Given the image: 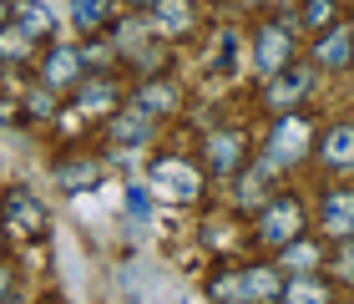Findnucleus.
Wrapping results in <instances>:
<instances>
[{
  "mask_svg": "<svg viewBox=\"0 0 354 304\" xmlns=\"http://www.w3.org/2000/svg\"><path fill=\"white\" fill-rule=\"evenodd\" d=\"M71 97H76L82 111H106V107L122 102V87L111 82V76H82V82L71 87Z\"/></svg>",
  "mask_w": 354,
  "mask_h": 304,
  "instance_id": "obj_12",
  "label": "nucleus"
},
{
  "mask_svg": "<svg viewBox=\"0 0 354 304\" xmlns=\"http://www.w3.org/2000/svg\"><path fill=\"white\" fill-rule=\"evenodd\" d=\"M354 61V36L339 26H329V30H319V41H314V66H324V71H344Z\"/></svg>",
  "mask_w": 354,
  "mask_h": 304,
  "instance_id": "obj_10",
  "label": "nucleus"
},
{
  "mask_svg": "<svg viewBox=\"0 0 354 304\" xmlns=\"http://www.w3.org/2000/svg\"><path fill=\"white\" fill-rule=\"evenodd\" d=\"M6 289H10V269L0 264V294H6Z\"/></svg>",
  "mask_w": 354,
  "mask_h": 304,
  "instance_id": "obj_27",
  "label": "nucleus"
},
{
  "mask_svg": "<svg viewBox=\"0 0 354 304\" xmlns=\"http://www.w3.org/2000/svg\"><path fill=\"white\" fill-rule=\"evenodd\" d=\"M319 264H324V249L309 244V238H294L288 249H279V269H283L288 279H294V274H314Z\"/></svg>",
  "mask_w": 354,
  "mask_h": 304,
  "instance_id": "obj_18",
  "label": "nucleus"
},
{
  "mask_svg": "<svg viewBox=\"0 0 354 304\" xmlns=\"http://www.w3.org/2000/svg\"><path fill=\"white\" fill-rule=\"evenodd\" d=\"M319 163L324 168H354V122H334L319 142Z\"/></svg>",
  "mask_w": 354,
  "mask_h": 304,
  "instance_id": "obj_14",
  "label": "nucleus"
},
{
  "mask_svg": "<svg viewBox=\"0 0 354 304\" xmlns=\"http://www.w3.org/2000/svg\"><path fill=\"white\" fill-rule=\"evenodd\" d=\"M111 142H122V147H147L152 142V117L137 107H122L117 117H111Z\"/></svg>",
  "mask_w": 354,
  "mask_h": 304,
  "instance_id": "obj_13",
  "label": "nucleus"
},
{
  "mask_svg": "<svg viewBox=\"0 0 354 304\" xmlns=\"http://www.w3.org/2000/svg\"><path fill=\"white\" fill-rule=\"evenodd\" d=\"M10 21V0H0V26H6Z\"/></svg>",
  "mask_w": 354,
  "mask_h": 304,
  "instance_id": "obj_29",
  "label": "nucleus"
},
{
  "mask_svg": "<svg viewBox=\"0 0 354 304\" xmlns=\"http://www.w3.org/2000/svg\"><path fill=\"white\" fill-rule=\"evenodd\" d=\"M137 111H147V117H167V111L177 107V91L167 82H147V87H137Z\"/></svg>",
  "mask_w": 354,
  "mask_h": 304,
  "instance_id": "obj_21",
  "label": "nucleus"
},
{
  "mask_svg": "<svg viewBox=\"0 0 354 304\" xmlns=\"http://www.w3.org/2000/svg\"><path fill=\"white\" fill-rule=\"evenodd\" d=\"M111 15V0H71V26L82 30V36H91V30H102Z\"/></svg>",
  "mask_w": 354,
  "mask_h": 304,
  "instance_id": "obj_22",
  "label": "nucleus"
},
{
  "mask_svg": "<svg viewBox=\"0 0 354 304\" xmlns=\"http://www.w3.org/2000/svg\"><path fill=\"white\" fill-rule=\"evenodd\" d=\"M294 238H304V203L294 193H273L259 213V244L263 249H288Z\"/></svg>",
  "mask_w": 354,
  "mask_h": 304,
  "instance_id": "obj_1",
  "label": "nucleus"
},
{
  "mask_svg": "<svg viewBox=\"0 0 354 304\" xmlns=\"http://www.w3.org/2000/svg\"><path fill=\"white\" fill-rule=\"evenodd\" d=\"M349 36H354V26H349Z\"/></svg>",
  "mask_w": 354,
  "mask_h": 304,
  "instance_id": "obj_30",
  "label": "nucleus"
},
{
  "mask_svg": "<svg viewBox=\"0 0 354 304\" xmlns=\"http://www.w3.org/2000/svg\"><path fill=\"white\" fill-rule=\"evenodd\" d=\"M192 21H198V6L192 0H157L152 6V30H162V36H187Z\"/></svg>",
  "mask_w": 354,
  "mask_h": 304,
  "instance_id": "obj_11",
  "label": "nucleus"
},
{
  "mask_svg": "<svg viewBox=\"0 0 354 304\" xmlns=\"http://www.w3.org/2000/svg\"><path fill=\"white\" fill-rule=\"evenodd\" d=\"M309 82H314V66H283V71H273V82H268V107L279 111H294L299 102H304V91H309Z\"/></svg>",
  "mask_w": 354,
  "mask_h": 304,
  "instance_id": "obj_6",
  "label": "nucleus"
},
{
  "mask_svg": "<svg viewBox=\"0 0 354 304\" xmlns=\"http://www.w3.org/2000/svg\"><path fill=\"white\" fill-rule=\"evenodd\" d=\"M82 71H86V61H82V51L76 46H51V56L41 61V82L46 87H76L82 82Z\"/></svg>",
  "mask_w": 354,
  "mask_h": 304,
  "instance_id": "obj_9",
  "label": "nucleus"
},
{
  "mask_svg": "<svg viewBox=\"0 0 354 304\" xmlns=\"http://www.w3.org/2000/svg\"><path fill=\"white\" fill-rule=\"evenodd\" d=\"M207 299H213V304H253V299H248V279H243V269H238V264L218 269L213 284H207Z\"/></svg>",
  "mask_w": 354,
  "mask_h": 304,
  "instance_id": "obj_17",
  "label": "nucleus"
},
{
  "mask_svg": "<svg viewBox=\"0 0 354 304\" xmlns=\"http://www.w3.org/2000/svg\"><path fill=\"white\" fill-rule=\"evenodd\" d=\"M334 274L354 279V238H339V249H334Z\"/></svg>",
  "mask_w": 354,
  "mask_h": 304,
  "instance_id": "obj_26",
  "label": "nucleus"
},
{
  "mask_svg": "<svg viewBox=\"0 0 354 304\" xmlns=\"http://www.w3.org/2000/svg\"><path fill=\"white\" fill-rule=\"evenodd\" d=\"M203 157H207V168H213V172L233 178V172L243 168V157H248V142H243V132H213V137H207V147H203Z\"/></svg>",
  "mask_w": 354,
  "mask_h": 304,
  "instance_id": "obj_7",
  "label": "nucleus"
},
{
  "mask_svg": "<svg viewBox=\"0 0 354 304\" xmlns=\"http://www.w3.org/2000/svg\"><path fill=\"white\" fill-rule=\"evenodd\" d=\"M26 111H30V117H56V97H51V87L30 91V97H26Z\"/></svg>",
  "mask_w": 354,
  "mask_h": 304,
  "instance_id": "obj_25",
  "label": "nucleus"
},
{
  "mask_svg": "<svg viewBox=\"0 0 354 304\" xmlns=\"http://www.w3.org/2000/svg\"><path fill=\"white\" fill-rule=\"evenodd\" d=\"M319 223L334 238H354V188H329L319 203Z\"/></svg>",
  "mask_w": 354,
  "mask_h": 304,
  "instance_id": "obj_8",
  "label": "nucleus"
},
{
  "mask_svg": "<svg viewBox=\"0 0 354 304\" xmlns=\"http://www.w3.org/2000/svg\"><path fill=\"white\" fill-rule=\"evenodd\" d=\"M279 304H334V294H329V284H319L314 274H294V279H283Z\"/></svg>",
  "mask_w": 354,
  "mask_h": 304,
  "instance_id": "obj_19",
  "label": "nucleus"
},
{
  "mask_svg": "<svg viewBox=\"0 0 354 304\" xmlns=\"http://www.w3.org/2000/svg\"><path fill=\"white\" fill-rule=\"evenodd\" d=\"M10 21L26 30V36H36V41H51L56 36V21H51V10L41 6V0H15L10 6Z\"/></svg>",
  "mask_w": 354,
  "mask_h": 304,
  "instance_id": "obj_16",
  "label": "nucleus"
},
{
  "mask_svg": "<svg viewBox=\"0 0 354 304\" xmlns=\"http://www.w3.org/2000/svg\"><path fill=\"white\" fill-rule=\"evenodd\" d=\"M0 223L15 229L21 238H36V233H46V203L30 193V188L10 183L6 193H0Z\"/></svg>",
  "mask_w": 354,
  "mask_h": 304,
  "instance_id": "obj_3",
  "label": "nucleus"
},
{
  "mask_svg": "<svg viewBox=\"0 0 354 304\" xmlns=\"http://www.w3.org/2000/svg\"><path fill=\"white\" fill-rule=\"evenodd\" d=\"M299 21L309 26V30L339 26V0H299Z\"/></svg>",
  "mask_w": 354,
  "mask_h": 304,
  "instance_id": "obj_23",
  "label": "nucleus"
},
{
  "mask_svg": "<svg viewBox=\"0 0 354 304\" xmlns=\"http://www.w3.org/2000/svg\"><path fill=\"white\" fill-rule=\"evenodd\" d=\"M253 61H259L263 76L294 66V30L279 26V21H263V26H259V41H253Z\"/></svg>",
  "mask_w": 354,
  "mask_h": 304,
  "instance_id": "obj_4",
  "label": "nucleus"
},
{
  "mask_svg": "<svg viewBox=\"0 0 354 304\" xmlns=\"http://www.w3.org/2000/svg\"><path fill=\"white\" fill-rule=\"evenodd\" d=\"M243 279H248L253 304H279V294H283V269L279 264H243Z\"/></svg>",
  "mask_w": 354,
  "mask_h": 304,
  "instance_id": "obj_15",
  "label": "nucleus"
},
{
  "mask_svg": "<svg viewBox=\"0 0 354 304\" xmlns=\"http://www.w3.org/2000/svg\"><path fill=\"white\" fill-rule=\"evenodd\" d=\"M0 61H10V66L36 61V36H26L15 21H6V26H0Z\"/></svg>",
  "mask_w": 354,
  "mask_h": 304,
  "instance_id": "obj_20",
  "label": "nucleus"
},
{
  "mask_svg": "<svg viewBox=\"0 0 354 304\" xmlns=\"http://www.w3.org/2000/svg\"><path fill=\"white\" fill-rule=\"evenodd\" d=\"M152 188H157V198H167V203H192L203 193V172L187 163V157H157L152 163Z\"/></svg>",
  "mask_w": 354,
  "mask_h": 304,
  "instance_id": "obj_2",
  "label": "nucleus"
},
{
  "mask_svg": "<svg viewBox=\"0 0 354 304\" xmlns=\"http://www.w3.org/2000/svg\"><path fill=\"white\" fill-rule=\"evenodd\" d=\"M304 152H309V122H304L299 111H283L279 127H273V142H268V163L288 168V163H299Z\"/></svg>",
  "mask_w": 354,
  "mask_h": 304,
  "instance_id": "obj_5",
  "label": "nucleus"
},
{
  "mask_svg": "<svg viewBox=\"0 0 354 304\" xmlns=\"http://www.w3.org/2000/svg\"><path fill=\"white\" fill-rule=\"evenodd\" d=\"M122 6H137V10H152L157 0H122Z\"/></svg>",
  "mask_w": 354,
  "mask_h": 304,
  "instance_id": "obj_28",
  "label": "nucleus"
},
{
  "mask_svg": "<svg viewBox=\"0 0 354 304\" xmlns=\"http://www.w3.org/2000/svg\"><path fill=\"white\" fill-rule=\"evenodd\" d=\"M56 178L66 183V188H91L96 183V163H61Z\"/></svg>",
  "mask_w": 354,
  "mask_h": 304,
  "instance_id": "obj_24",
  "label": "nucleus"
}]
</instances>
